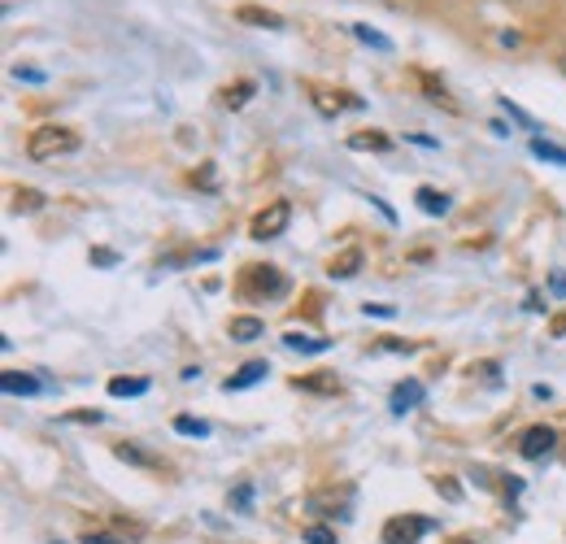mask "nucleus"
<instances>
[{"mask_svg":"<svg viewBox=\"0 0 566 544\" xmlns=\"http://www.w3.org/2000/svg\"><path fill=\"white\" fill-rule=\"evenodd\" d=\"M419 209H427V213H449V197L436 192V188H419Z\"/></svg>","mask_w":566,"mask_h":544,"instance_id":"nucleus-11","label":"nucleus"},{"mask_svg":"<svg viewBox=\"0 0 566 544\" xmlns=\"http://www.w3.org/2000/svg\"><path fill=\"white\" fill-rule=\"evenodd\" d=\"M118 458H127V462H140V467H148V471H157V467H161L157 458H148V453H140L136 444H118Z\"/></svg>","mask_w":566,"mask_h":544,"instance_id":"nucleus-19","label":"nucleus"},{"mask_svg":"<svg viewBox=\"0 0 566 544\" xmlns=\"http://www.w3.org/2000/svg\"><path fill=\"white\" fill-rule=\"evenodd\" d=\"M349 148H375V153H384V148H388V136H379V132H357V136H349Z\"/></svg>","mask_w":566,"mask_h":544,"instance_id":"nucleus-14","label":"nucleus"},{"mask_svg":"<svg viewBox=\"0 0 566 544\" xmlns=\"http://www.w3.org/2000/svg\"><path fill=\"white\" fill-rule=\"evenodd\" d=\"M0 388H4L9 397H31V393H40V384H35L31 375H18V370H4V375H0Z\"/></svg>","mask_w":566,"mask_h":544,"instance_id":"nucleus-8","label":"nucleus"},{"mask_svg":"<svg viewBox=\"0 0 566 544\" xmlns=\"http://www.w3.org/2000/svg\"><path fill=\"white\" fill-rule=\"evenodd\" d=\"M287 218H292V209H287V201H275L266 205L258 218H253V227H249V236L253 240H275L283 227H287Z\"/></svg>","mask_w":566,"mask_h":544,"instance_id":"nucleus-2","label":"nucleus"},{"mask_svg":"<svg viewBox=\"0 0 566 544\" xmlns=\"http://www.w3.org/2000/svg\"><path fill=\"white\" fill-rule=\"evenodd\" d=\"M305 541L310 544H336V536H332L327 527H310V532H305Z\"/></svg>","mask_w":566,"mask_h":544,"instance_id":"nucleus-21","label":"nucleus"},{"mask_svg":"<svg viewBox=\"0 0 566 544\" xmlns=\"http://www.w3.org/2000/svg\"><path fill=\"white\" fill-rule=\"evenodd\" d=\"M175 431H184V436H210V422H201V418H188V414H179V418H175Z\"/></svg>","mask_w":566,"mask_h":544,"instance_id":"nucleus-18","label":"nucleus"},{"mask_svg":"<svg viewBox=\"0 0 566 544\" xmlns=\"http://www.w3.org/2000/svg\"><path fill=\"white\" fill-rule=\"evenodd\" d=\"M458 544H467V541H458Z\"/></svg>","mask_w":566,"mask_h":544,"instance_id":"nucleus-25","label":"nucleus"},{"mask_svg":"<svg viewBox=\"0 0 566 544\" xmlns=\"http://www.w3.org/2000/svg\"><path fill=\"white\" fill-rule=\"evenodd\" d=\"M249 96H253V83H249V79H240L235 87H227V96H222V105H231V109H240V105H244Z\"/></svg>","mask_w":566,"mask_h":544,"instance_id":"nucleus-15","label":"nucleus"},{"mask_svg":"<svg viewBox=\"0 0 566 544\" xmlns=\"http://www.w3.org/2000/svg\"><path fill=\"white\" fill-rule=\"evenodd\" d=\"M235 18H240V22H249V27H271V31H280V27H283L280 13L258 9V4H240V9H235Z\"/></svg>","mask_w":566,"mask_h":544,"instance_id":"nucleus-5","label":"nucleus"},{"mask_svg":"<svg viewBox=\"0 0 566 544\" xmlns=\"http://www.w3.org/2000/svg\"><path fill=\"white\" fill-rule=\"evenodd\" d=\"M357 266H361V253H357V249H349V253H340V258H332V266H327V271L336 274V279H349V274H354Z\"/></svg>","mask_w":566,"mask_h":544,"instance_id":"nucleus-10","label":"nucleus"},{"mask_svg":"<svg viewBox=\"0 0 566 544\" xmlns=\"http://www.w3.org/2000/svg\"><path fill=\"white\" fill-rule=\"evenodd\" d=\"M296 388H305V393H336L340 384H336V375H314V379H296Z\"/></svg>","mask_w":566,"mask_h":544,"instance_id":"nucleus-16","label":"nucleus"},{"mask_svg":"<svg viewBox=\"0 0 566 544\" xmlns=\"http://www.w3.org/2000/svg\"><path fill=\"white\" fill-rule=\"evenodd\" d=\"M419 401H423V384H419V379H406V384H397V393H392V409H397V414L415 409Z\"/></svg>","mask_w":566,"mask_h":544,"instance_id":"nucleus-7","label":"nucleus"},{"mask_svg":"<svg viewBox=\"0 0 566 544\" xmlns=\"http://www.w3.org/2000/svg\"><path fill=\"white\" fill-rule=\"evenodd\" d=\"M283 344H287V348H301V353H323V348H327V341H310V336H301V332H287Z\"/></svg>","mask_w":566,"mask_h":544,"instance_id":"nucleus-17","label":"nucleus"},{"mask_svg":"<svg viewBox=\"0 0 566 544\" xmlns=\"http://www.w3.org/2000/svg\"><path fill=\"white\" fill-rule=\"evenodd\" d=\"M148 384L144 379H109V397H144Z\"/></svg>","mask_w":566,"mask_h":544,"instance_id":"nucleus-12","label":"nucleus"},{"mask_svg":"<svg viewBox=\"0 0 566 544\" xmlns=\"http://www.w3.org/2000/svg\"><path fill=\"white\" fill-rule=\"evenodd\" d=\"M532 153H536L541 161H554V166H566V148H558V144H545V139H532Z\"/></svg>","mask_w":566,"mask_h":544,"instance_id":"nucleus-13","label":"nucleus"},{"mask_svg":"<svg viewBox=\"0 0 566 544\" xmlns=\"http://www.w3.org/2000/svg\"><path fill=\"white\" fill-rule=\"evenodd\" d=\"M549 449H554V431L549 427H527L523 440H518V453L523 458H545Z\"/></svg>","mask_w":566,"mask_h":544,"instance_id":"nucleus-4","label":"nucleus"},{"mask_svg":"<svg viewBox=\"0 0 566 544\" xmlns=\"http://www.w3.org/2000/svg\"><path fill=\"white\" fill-rule=\"evenodd\" d=\"M563 70H566V57H563Z\"/></svg>","mask_w":566,"mask_h":544,"instance_id":"nucleus-24","label":"nucleus"},{"mask_svg":"<svg viewBox=\"0 0 566 544\" xmlns=\"http://www.w3.org/2000/svg\"><path fill=\"white\" fill-rule=\"evenodd\" d=\"M354 31H357V40H366V44H375V49H384V53L392 49V44H388L379 31H370V27H354Z\"/></svg>","mask_w":566,"mask_h":544,"instance_id":"nucleus-20","label":"nucleus"},{"mask_svg":"<svg viewBox=\"0 0 566 544\" xmlns=\"http://www.w3.org/2000/svg\"><path fill=\"white\" fill-rule=\"evenodd\" d=\"M40 192H18V209H27V213H31V209H40Z\"/></svg>","mask_w":566,"mask_h":544,"instance_id":"nucleus-22","label":"nucleus"},{"mask_svg":"<svg viewBox=\"0 0 566 544\" xmlns=\"http://www.w3.org/2000/svg\"><path fill=\"white\" fill-rule=\"evenodd\" d=\"M53 544H62V541H53Z\"/></svg>","mask_w":566,"mask_h":544,"instance_id":"nucleus-26","label":"nucleus"},{"mask_svg":"<svg viewBox=\"0 0 566 544\" xmlns=\"http://www.w3.org/2000/svg\"><path fill=\"white\" fill-rule=\"evenodd\" d=\"M78 148V136H74L71 127H35L31 139H27V157L31 161H57V157H66Z\"/></svg>","mask_w":566,"mask_h":544,"instance_id":"nucleus-1","label":"nucleus"},{"mask_svg":"<svg viewBox=\"0 0 566 544\" xmlns=\"http://www.w3.org/2000/svg\"><path fill=\"white\" fill-rule=\"evenodd\" d=\"M258 336H266V327H262V318H231V341H240V344H249V341H258Z\"/></svg>","mask_w":566,"mask_h":544,"instance_id":"nucleus-9","label":"nucleus"},{"mask_svg":"<svg viewBox=\"0 0 566 544\" xmlns=\"http://www.w3.org/2000/svg\"><path fill=\"white\" fill-rule=\"evenodd\" d=\"M83 544H123V541H114V536H87Z\"/></svg>","mask_w":566,"mask_h":544,"instance_id":"nucleus-23","label":"nucleus"},{"mask_svg":"<svg viewBox=\"0 0 566 544\" xmlns=\"http://www.w3.org/2000/svg\"><path fill=\"white\" fill-rule=\"evenodd\" d=\"M266 370H271L266 362H249V366H244L240 375H231V379H227L222 388H227V393H240V388H253L258 379H266Z\"/></svg>","mask_w":566,"mask_h":544,"instance_id":"nucleus-6","label":"nucleus"},{"mask_svg":"<svg viewBox=\"0 0 566 544\" xmlns=\"http://www.w3.org/2000/svg\"><path fill=\"white\" fill-rule=\"evenodd\" d=\"M427 532V519H392L384 527V544H415Z\"/></svg>","mask_w":566,"mask_h":544,"instance_id":"nucleus-3","label":"nucleus"}]
</instances>
